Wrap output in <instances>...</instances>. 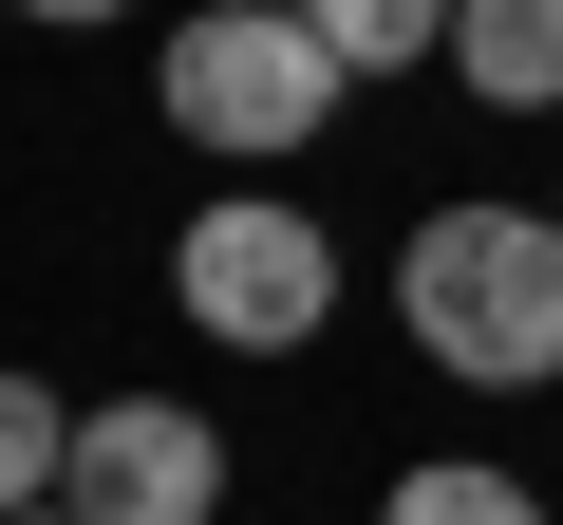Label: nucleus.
Segmentation results:
<instances>
[{"label":"nucleus","instance_id":"3","mask_svg":"<svg viewBox=\"0 0 563 525\" xmlns=\"http://www.w3.org/2000/svg\"><path fill=\"white\" fill-rule=\"evenodd\" d=\"M169 301H188L225 357H301L320 301H339V244H320V206L225 188V206H188V244H169Z\"/></svg>","mask_w":563,"mask_h":525},{"label":"nucleus","instance_id":"2","mask_svg":"<svg viewBox=\"0 0 563 525\" xmlns=\"http://www.w3.org/2000/svg\"><path fill=\"white\" fill-rule=\"evenodd\" d=\"M169 113H188V150H320L339 38L301 20V0H207V20L169 38Z\"/></svg>","mask_w":563,"mask_h":525},{"label":"nucleus","instance_id":"10","mask_svg":"<svg viewBox=\"0 0 563 525\" xmlns=\"http://www.w3.org/2000/svg\"><path fill=\"white\" fill-rule=\"evenodd\" d=\"M38 525H76V506H38Z\"/></svg>","mask_w":563,"mask_h":525},{"label":"nucleus","instance_id":"8","mask_svg":"<svg viewBox=\"0 0 563 525\" xmlns=\"http://www.w3.org/2000/svg\"><path fill=\"white\" fill-rule=\"evenodd\" d=\"M376 525H544V506H526L507 469H470V450H451V469H395V506H376Z\"/></svg>","mask_w":563,"mask_h":525},{"label":"nucleus","instance_id":"7","mask_svg":"<svg viewBox=\"0 0 563 525\" xmlns=\"http://www.w3.org/2000/svg\"><path fill=\"white\" fill-rule=\"evenodd\" d=\"M301 20L339 38V76H413V57H451V0H301Z\"/></svg>","mask_w":563,"mask_h":525},{"label":"nucleus","instance_id":"9","mask_svg":"<svg viewBox=\"0 0 563 525\" xmlns=\"http://www.w3.org/2000/svg\"><path fill=\"white\" fill-rule=\"evenodd\" d=\"M20 20H132V0H20Z\"/></svg>","mask_w":563,"mask_h":525},{"label":"nucleus","instance_id":"4","mask_svg":"<svg viewBox=\"0 0 563 525\" xmlns=\"http://www.w3.org/2000/svg\"><path fill=\"white\" fill-rule=\"evenodd\" d=\"M57 506L76 525H207L225 506V432L169 413V394H113V413H76V488Z\"/></svg>","mask_w":563,"mask_h":525},{"label":"nucleus","instance_id":"1","mask_svg":"<svg viewBox=\"0 0 563 525\" xmlns=\"http://www.w3.org/2000/svg\"><path fill=\"white\" fill-rule=\"evenodd\" d=\"M395 301H413V338H432L451 376H488V394L563 376V206H432L413 262H395Z\"/></svg>","mask_w":563,"mask_h":525},{"label":"nucleus","instance_id":"5","mask_svg":"<svg viewBox=\"0 0 563 525\" xmlns=\"http://www.w3.org/2000/svg\"><path fill=\"white\" fill-rule=\"evenodd\" d=\"M451 76L488 113H544L563 94V0H451Z\"/></svg>","mask_w":563,"mask_h":525},{"label":"nucleus","instance_id":"6","mask_svg":"<svg viewBox=\"0 0 563 525\" xmlns=\"http://www.w3.org/2000/svg\"><path fill=\"white\" fill-rule=\"evenodd\" d=\"M57 488H76V413H57L38 376H0V525H38Z\"/></svg>","mask_w":563,"mask_h":525}]
</instances>
